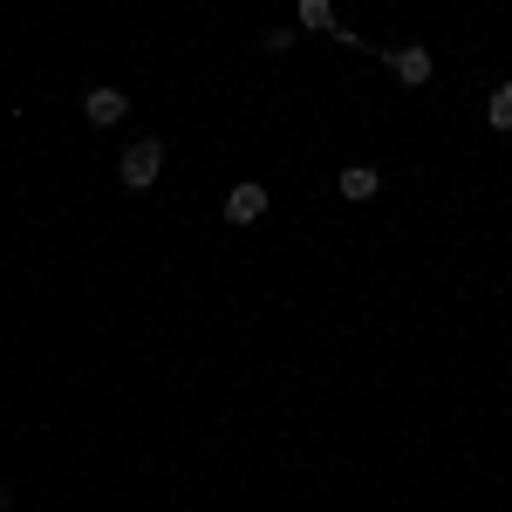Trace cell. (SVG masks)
Segmentation results:
<instances>
[{"instance_id": "cell-1", "label": "cell", "mask_w": 512, "mask_h": 512, "mask_svg": "<svg viewBox=\"0 0 512 512\" xmlns=\"http://www.w3.org/2000/svg\"><path fill=\"white\" fill-rule=\"evenodd\" d=\"M158 171H164V144L158 137H144V144H130L117 158V178L130 185V192H144V185H158Z\"/></svg>"}, {"instance_id": "cell-2", "label": "cell", "mask_w": 512, "mask_h": 512, "mask_svg": "<svg viewBox=\"0 0 512 512\" xmlns=\"http://www.w3.org/2000/svg\"><path fill=\"white\" fill-rule=\"evenodd\" d=\"M383 62H390V76L410 82V89H424V82H431V48H424V41H403V48H390Z\"/></svg>"}, {"instance_id": "cell-3", "label": "cell", "mask_w": 512, "mask_h": 512, "mask_svg": "<svg viewBox=\"0 0 512 512\" xmlns=\"http://www.w3.org/2000/svg\"><path fill=\"white\" fill-rule=\"evenodd\" d=\"M123 110H130V96H123V89H110V82H96V89L82 96V117L96 123V130H110V123H123Z\"/></svg>"}, {"instance_id": "cell-4", "label": "cell", "mask_w": 512, "mask_h": 512, "mask_svg": "<svg viewBox=\"0 0 512 512\" xmlns=\"http://www.w3.org/2000/svg\"><path fill=\"white\" fill-rule=\"evenodd\" d=\"M219 212H226V219H233V226H253V219H260V212H267V185H233V192H226V205H219Z\"/></svg>"}, {"instance_id": "cell-5", "label": "cell", "mask_w": 512, "mask_h": 512, "mask_svg": "<svg viewBox=\"0 0 512 512\" xmlns=\"http://www.w3.org/2000/svg\"><path fill=\"white\" fill-rule=\"evenodd\" d=\"M342 198H376V171L369 164H349L342 171Z\"/></svg>"}, {"instance_id": "cell-6", "label": "cell", "mask_w": 512, "mask_h": 512, "mask_svg": "<svg viewBox=\"0 0 512 512\" xmlns=\"http://www.w3.org/2000/svg\"><path fill=\"white\" fill-rule=\"evenodd\" d=\"M301 28H315V35H335V7H328V0H301Z\"/></svg>"}, {"instance_id": "cell-7", "label": "cell", "mask_w": 512, "mask_h": 512, "mask_svg": "<svg viewBox=\"0 0 512 512\" xmlns=\"http://www.w3.org/2000/svg\"><path fill=\"white\" fill-rule=\"evenodd\" d=\"M485 117H492V130H512V82H499V89H492Z\"/></svg>"}, {"instance_id": "cell-8", "label": "cell", "mask_w": 512, "mask_h": 512, "mask_svg": "<svg viewBox=\"0 0 512 512\" xmlns=\"http://www.w3.org/2000/svg\"><path fill=\"white\" fill-rule=\"evenodd\" d=\"M260 48H267V55H287V48H294V28H267V41H260Z\"/></svg>"}]
</instances>
